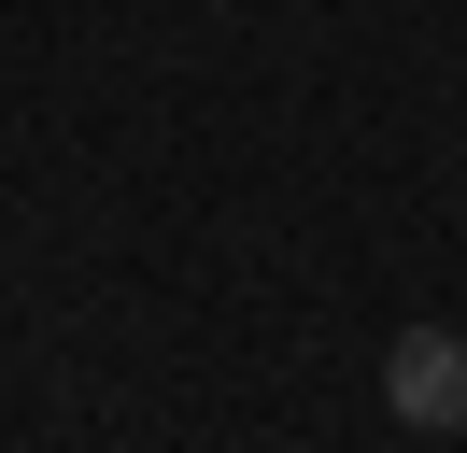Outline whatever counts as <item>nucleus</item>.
Here are the masks:
<instances>
[{
	"instance_id": "nucleus-1",
	"label": "nucleus",
	"mask_w": 467,
	"mask_h": 453,
	"mask_svg": "<svg viewBox=\"0 0 467 453\" xmlns=\"http://www.w3.org/2000/svg\"><path fill=\"white\" fill-rule=\"evenodd\" d=\"M382 396H397V425L453 439V425H467V340H453V326H410L397 354H382Z\"/></svg>"
}]
</instances>
